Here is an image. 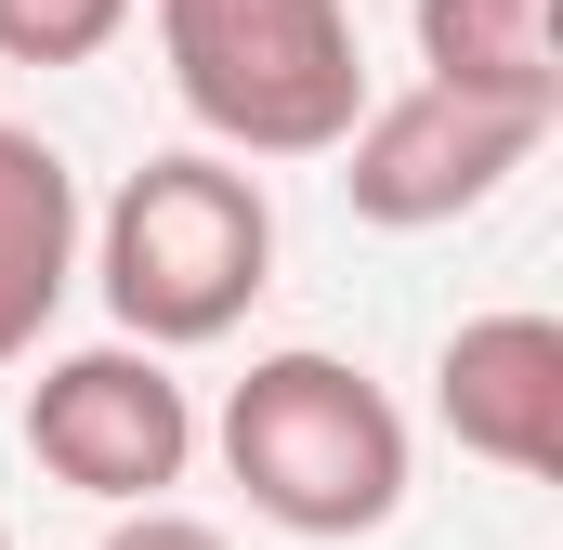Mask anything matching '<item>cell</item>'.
Masks as SVG:
<instances>
[{
	"instance_id": "11",
	"label": "cell",
	"mask_w": 563,
	"mask_h": 550,
	"mask_svg": "<svg viewBox=\"0 0 563 550\" xmlns=\"http://www.w3.org/2000/svg\"><path fill=\"white\" fill-rule=\"evenodd\" d=\"M0 550H13V538H0Z\"/></svg>"
},
{
	"instance_id": "1",
	"label": "cell",
	"mask_w": 563,
	"mask_h": 550,
	"mask_svg": "<svg viewBox=\"0 0 563 550\" xmlns=\"http://www.w3.org/2000/svg\"><path fill=\"white\" fill-rule=\"evenodd\" d=\"M92 275H106L119 341H144V354L223 341L276 288V197H263V170H236L210 144L144 157L106 197V223H92Z\"/></svg>"
},
{
	"instance_id": "6",
	"label": "cell",
	"mask_w": 563,
	"mask_h": 550,
	"mask_svg": "<svg viewBox=\"0 0 563 550\" xmlns=\"http://www.w3.org/2000/svg\"><path fill=\"white\" fill-rule=\"evenodd\" d=\"M432 419L511 472V485H551L563 472V315L511 301V315H472L445 354H432Z\"/></svg>"
},
{
	"instance_id": "7",
	"label": "cell",
	"mask_w": 563,
	"mask_h": 550,
	"mask_svg": "<svg viewBox=\"0 0 563 550\" xmlns=\"http://www.w3.org/2000/svg\"><path fill=\"white\" fill-rule=\"evenodd\" d=\"M79 250H92V223H79L66 144H40L26 119H0V367L40 354L53 301L79 288Z\"/></svg>"
},
{
	"instance_id": "4",
	"label": "cell",
	"mask_w": 563,
	"mask_h": 550,
	"mask_svg": "<svg viewBox=\"0 0 563 550\" xmlns=\"http://www.w3.org/2000/svg\"><path fill=\"white\" fill-rule=\"evenodd\" d=\"M26 459L106 512H170L184 459H197V394L170 381V354L144 341H92V354H53L26 381Z\"/></svg>"
},
{
	"instance_id": "9",
	"label": "cell",
	"mask_w": 563,
	"mask_h": 550,
	"mask_svg": "<svg viewBox=\"0 0 563 550\" xmlns=\"http://www.w3.org/2000/svg\"><path fill=\"white\" fill-rule=\"evenodd\" d=\"M132 0H0V66H92Z\"/></svg>"
},
{
	"instance_id": "3",
	"label": "cell",
	"mask_w": 563,
	"mask_h": 550,
	"mask_svg": "<svg viewBox=\"0 0 563 550\" xmlns=\"http://www.w3.org/2000/svg\"><path fill=\"white\" fill-rule=\"evenodd\" d=\"M223 472L288 538H380L407 512V407L354 354L288 341L223 394Z\"/></svg>"
},
{
	"instance_id": "8",
	"label": "cell",
	"mask_w": 563,
	"mask_h": 550,
	"mask_svg": "<svg viewBox=\"0 0 563 550\" xmlns=\"http://www.w3.org/2000/svg\"><path fill=\"white\" fill-rule=\"evenodd\" d=\"M420 79L511 106V119H563V26L551 0H420Z\"/></svg>"
},
{
	"instance_id": "2",
	"label": "cell",
	"mask_w": 563,
	"mask_h": 550,
	"mask_svg": "<svg viewBox=\"0 0 563 550\" xmlns=\"http://www.w3.org/2000/svg\"><path fill=\"white\" fill-rule=\"evenodd\" d=\"M157 53L210 157H341L367 119V40L341 0H157Z\"/></svg>"
},
{
	"instance_id": "10",
	"label": "cell",
	"mask_w": 563,
	"mask_h": 550,
	"mask_svg": "<svg viewBox=\"0 0 563 550\" xmlns=\"http://www.w3.org/2000/svg\"><path fill=\"white\" fill-rule=\"evenodd\" d=\"M106 550H236V538H223V525H197V512H119Z\"/></svg>"
},
{
	"instance_id": "5",
	"label": "cell",
	"mask_w": 563,
	"mask_h": 550,
	"mask_svg": "<svg viewBox=\"0 0 563 550\" xmlns=\"http://www.w3.org/2000/svg\"><path fill=\"white\" fill-rule=\"evenodd\" d=\"M538 144H551V119H511V106H472V92L407 79V92H367V119L341 132V197H354V223L420 237V223L485 210Z\"/></svg>"
}]
</instances>
